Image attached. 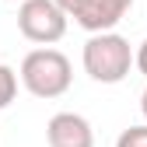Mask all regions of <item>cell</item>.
Here are the masks:
<instances>
[{"instance_id": "cell-7", "label": "cell", "mask_w": 147, "mask_h": 147, "mask_svg": "<svg viewBox=\"0 0 147 147\" xmlns=\"http://www.w3.org/2000/svg\"><path fill=\"white\" fill-rule=\"evenodd\" d=\"M116 147H147V126H130V130H123Z\"/></svg>"}, {"instance_id": "cell-6", "label": "cell", "mask_w": 147, "mask_h": 147, "mask_svg": "<svg viewBox=\"0 0 147 147\" xmlns=\"http://www.w3.org/2000/svg\"><path fill=\"white\" fill-rule=\"evenodd\" d=\"M18 95V77H14V70L0 63V109H7Z\"/></svg>"}, {"instance_id": "cell-8", "label": "cell", "mask_w": 147, "mask_h": 147, "mask_svg": "<svg viewBox=\"0 0 147 147\" xmlns=\"http://www.w3.org/2000/svg\"><path fill=\"white\" fill-rule=\"evenodd\" d=\"M133 63H137V70L144 74V77H147V39L140 42V49L133 53Z\"/></svg>"}, {"instance_id": "cell-4", "label": "cell", "mask_w": 147, "mask_h": 147, "mask_svg": "<svg viewBox=\"0 0 147 147\" xmlns=\"http://www.w3.org/2000/svg\"><path fill=\"white\" fill-rule=\"evenodd\" d=\"M56 4L84 32H112L133 7V0H56Z\"/></svg>"}, {"instance_id": "cell-3", "label": "cell", "mask_w": 147, "mask_h": 147, "mask_svg": "<svg viewBox=\"0 0 147 147\" xmlns=\"http://www.w3.org/2000/svg\"><path fill=\"white\" fill-rule=\"evenodd\" d=\"M67 21L70 18L60 11L56 0H25L18 7V28L28 42L39 46H53L67 35Z\"/></svg>"}, {"instance_id": "cell-9", "label": "cell", "mask_w": 147, "mask_h": 147, "mask_svg": "<svg viewBox=\"0 0 147 147\" xmlns=\"http://www.w3.org/2000/svg\"><path fill=\"white\" fill-rule=\"evenodd\" d=\"M140 112H144V119H147V91L140 95Z\"/></svg>"}, {"instance_id": "cell-2", "label": "cell", "mask_w": 147, "mask_h": 147, "mask_svg": "<svg viewBox=\"0 0 147 147\" xmlns=\"http://www.w3.org/2000/svg\"><path fill=\"white\" fill-rule=\"evenodd\" d=\"M133 67V49L130 42L116 32H91L84 42V70L98 84H119Z\"/></svg>"}, {"instance_id": "cell-5", "label": "cell", "mask_w": 147, "mask_h": 147, "mask_svg": "<svg viewBox=\"0 0 147 147\" xmlns=\"http://www.w3.org/2000/svg\"><path fill=\"white\" fill-rule=\"evenodd\" d=\"M49 147H95V130L77 112H56L46 123Z\"/></svg>"}, {"instance_id": "cell-1", "label": "cell", "mask_w": 147, "mask_h": 147, "mask_svg": "<svg viewBox=\"0 0 147 147\" xmlns=\"http://www.w3.org/2000/svg\"><path fill=\"white\" fill-rule=\"evenodd\" d=\"M70 81H74V70L60 49L42 46V49H32L21 60V84L35 98H60V95H67Z\"/></svg>"}]
</instances>
